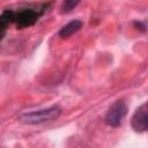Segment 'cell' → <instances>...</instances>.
Here are the masks:
<instances>
[{"label":"cell","instance_id":"obj_6","mask_svg":"<svg viewBox=\"0 0 148 148\" xmlns=\"http://www.w3.org/2000/svg\"><path fill=\"white\" fill-rule=\"evenodd\" d=\"M79 5V1H74V0H66L65 2H62V6H61V12L62 13H68L71 12L72 9H74L75 6Z\"/></svg>","mask_w":148,"mask_h":148},{"label":"cell","instance_id":"obj_1","mask_svg":"<svg viewBox=\"0 0 148 148\" xmlns=\"http://www.w3.org/2000/svg\"><path fill=\"white\" fill-rule=\"evenodd\" d=\"M60 113H61V109L58 105H53L47 109H43L38 111L24 112L18 116V120L24 124L36 125V124H42L45 121L54 120L60 116Z\"/></svg>","mask_w":148,"mask_h":148},{"label":"cell","instance_id":"obj_2","mask_svg":"<svg viewBox=\"0 0 148 148\" xmlns=\"http://www.w3.org/2000/svg\"><path fill=\"white\" fill-rule=\"evenodd\" d=\"M127 114V105L124 101L114 102L108 110L104 121L111 127H119Z\"/></svg>","mask_w":148,"mask_h":148},{"label":"cell","instance_id":"obj_4","mask_svg":"<svg viewBox=\"0 0 148 148\" xmlns=\"http://www.w3.org/2000/svg\"><path fill=\"white\" fill-rule=\"evenodd\" d=\"M39 17V13H37L35 9L27 8L22 9L18 13H15V20L16 25L18 28H27L30 25H34Z\"/></svg>","mask_w":148,"mask_h":148},{"label":"cell","instance_id":"obj_5","mask_svg":"<svg viewBox=\"0 0 148 148\" xmlns=\"http://www.w3.org/2000/svg\"><path fill=\"white\" fill-rule=\"evenodd\" d=\"M82 28V21L81 20H73L71 22H68L67 24H65L60 30H59V36L61 38H68L71 37L73 34L77 32L80 29Z\"/></svg>","mask_w":148,"mask_h":148},{"label":"cell","instance_id":"obj_7","mask_svg":"<svg viewBox=\"0 0 148 148\" xmlns=\"http://www.w3.org/2000/svg\"><path fill=\"white\" fill-rule=\"evenodd\" d=\"M134 27H135L136 29L141 30V31H145V30H146V24H145L143 22H141V21H135V22H134Z\"/></svg>","mask_w":148,"mask_h":148},{"label":"cell","instance_id":"obj_3","mask_svg":"<svg viewBox=\"0 0 148 148\" xmlns=\"http://www.w3.org/2000/svg\"><path fill=\"white\" fill-rule=\"evenodd\" d=\"M131 125H132V128L135 131V132H139V133H142V132H146L147 128H148V108H147V103H143L142 105H140L132 119H131Z\"/></svg>","mask_w":148,"mask_h":148}]
</instances>
